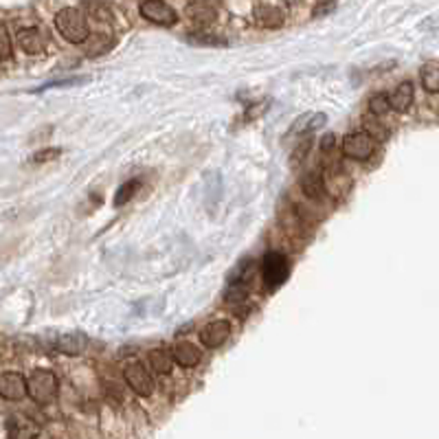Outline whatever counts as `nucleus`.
I'll return each instance as SVG.
<instances>
[{"label":"nucleus","mask_w":439,"mask_h":439,"mask_svg":"<svg viewBox=\"0 0 439 439\" xmlns=\"http://www.w3.org/2000/svg\"><path fill=\"white\" fill-rule=\"evenodd\" d=\"M55 27H58V31L62 33V38L66 42L84 44V40L88 38V22L80 9H73V7L60 9L58 14H55Z\"/></svg>","instance_id":"nucleus-1"},{"label":"nucleus","mask_w":439,"mask_h":439,"mask_svg":"<svg viewBox=\"0 0 439 439\" xmlns=\"http://www.w3.org/2000/svg\"><path fill=\"white\" fill-rule=\"evenodd\" d=\"M27 396L36 404H51L58 396V378L49 369H36L27 378Z\"/></svg>","instance_id":"nucleus-2"},{"label":"nucleus","mask_w":439,"mask_h":439,"mask_svg":"<svg viewBox=\"0 0 439 439\" xmlns=\"http://www.w3.org/2000/svg\"><path fill=\"white\" fill-rule=\"evenodd\" d=\"M290 275V264L281 253H266L262 260V277L266 290H277L286 284Z\"/></svg>","instance_id":"nucleus-3"},{"label":"nucleus","mask_w":439,"mask_h":439,"mask_svg":"<svg viewBox=\"0 0 439 439\" xmlns=\"http://www.w3.org/2000/svg\"><path fill=\"white\" fill-rule=\"evenodd\" d=\"M376 139H371L367 132H354V134H347L341 143V150L347 159L352 161H367L371 159V154L376 152Z\"/></svg>","instance_id":"nucleus-4"},{"label":"nucleus","mask_w":439,"mask_h":439,"mask_svg":"<svg viewBox=\"0 0 439 439\" xmlns=\"http://www.w3.org/2000/svg\"><path fill=\"white\" fill-rule=\"evenodd\" d=\"M141 16L145 20L154 22V25H161V27H172L178 20V14L165 3V0H143Z\"/></svg>","instance_id":"nucleus-5"},{"label":"nucleus","mask_w":439,"mask_h":439,"mask_svg":"<svg viewBox=\"0 0 439 439\" xmlns=\"http://www.w3.org/2000/svg\"><path fill=\"white\" fill-rule=\"evenodd\" d=\"M123 376H126L128 387L134 393H139V396L148 398V396H152V393H154V378H152V374L141 363L128 365L126 371H123Z\"/></svg>","instance_id":"nucleus-6"},{"label":"nucleus","mask_w":439,"mask_h":439,"mask_svg":"<svg viewBox=\"0 0 439 439\" xmlns=\"http://www.w3.org/2000/svg\"><path fill=\"white\" fill-rule=\"evenodd\" d=\"M27 396V378L16 374V371H9V374L0 376V398L5 400H22Z\"/></svg>","instance_id":"nucleus-7"},{"label":"nucleus","mask_w":439,"mask_h":439,"mask_svg":"<svg viewBox=\"0 0 439 439\" xmlns=\"http://www.w3.org/2000/svg\"><path fill=\"white\" fill-rule=\"evenodd\" d=\"M231 336V323L229 321H213L207 328H202L200 332V341L209 350H216V347H222L229 341Z\"/></svg>","instance_id":"nucleus-8"},{"label":"nucleus","mask_w":439,"mask_h":439,"mask_svg":"<svg viewBox=\"0 0 439 439\" xmlns=\"http://www.w3.org/2000/svg\"><path fill=\"white\" fill-rule=\"evenodd\" d=\"M18 44L27 55H42L47 49V36L38 27H27L18 31Z\"/></svg>","instance_id":"nucleus-9"},{"label":"nucleus","mask_w":439,"mask_h":439,"mask_svg":"<svg viewBox=\"0 0 439 439\" xmlns=\"http://www.w3.org/2000/svg\"><path fill=\"white\" fill-rule=\"evenodd\" d=\"M255 20L266 29H277V27L284 25L286 14H284V9H281L279 5L262 3V5L255 7Z\"/></svg>","instance_id":"nucleus-10"},{"label":"nucleus","mask_w":439,"mask_h":439,"mask_svg":"<svg viewBox=\"0 0 439 439\" xmlns=\"http://www.w3.org/2000/svg\"><path fill=\"white\" fill-rule=\"evenodd\" d=\"M7 433L14 439H33L40 435V429L25 415H14L7 424Z\"/></svg>","instance_id":"nucleus-11"},{"label":"nucleus","mask_w":439,"mask_h":439,"mask_svg":"<svg viewBox=\"0 0 439 439\" xmlns=\"http://www.w3.org/2000/svg\"><path fill=\"white\" fill-rule=\"evenodd\" d=\"M86 347H88V339L80 332H77V334H64V336H60V341L55 343V350L66 354V356H80Z\"/></svg>","instance_id":"nucleus-12"},{"label":"nucleus","mask_w":439,"mask_h":439,"mask_svg":"<svg viewBox=\"0 0 439 439\" xmlns=\"http://www.w3.org/2000/svg\"><path fill=\"white\" fill-rule=\"evenodd\" d=\"M172 356H174V360L180 367H196L200 363V358H202V352L198 350L194 343H178L174 347Z\"/></svg>","instance_id":"nucleus-13"},{"label":"nucleus","mask_w":439,"mask_h":439,"mask_svg":"<svg viewBox=\"0 0 439 439\" xmlns=\"http://www.w3.org/2000/svg\"><path fill=\"white\" fill-rule=\"evenodd\" d=\"M413 84L411 82H402L396 90H393V95L389 97V106L396 110V112H407L413 104Z\"/></svg>","instance_id":"nucleus-14"},{"label":"nucleus","mask_w":439,"mask_h":439,"mask_svg":"<svg viewBox=\"0 0 439 439\" xmlns=\"http://www.w3.org/2000/svg\"><path fill=\"white\" fill-rule=\"evenodd\" d=\"M187 16L189 20L198 22V25H209V22L216 20V7L211 3H205V0H200V3H191L187 7Z\"/></svg>","instance_id":"nucleus-15"},{"label":"nucleus","mask_w":439,"mask_h":439,"mask_svg":"<svg viewBox=\"0 0 439 439\" xmlns=\"http://www.w3.org/2000/svg\"><path fill=\"white\" fill-rule=\"evenodd\" d=\"M150 365L156 374L167 376L172 374V367H174V356L170 350H165V347H159V350H152L150 352Z\"/></svg>","instance_id":"nucleus-16"},{"label":"nucleus","mask_w":439,"mask_h":439,"mask_svg":"<svg viewBox=\"0 0 439 439\" xmlns=\"http://www.w3.org/2000/svg\"><path fill=\"white\" fill-rule=\"evenodd\" d=\"M84 44H86V55H90V58H99V55L110 51L112 40L108 36H104V33H97V36H88L84 40Z\"/></svg>","instance_id":"nucleus-17"},{"label":"nucleus","mask_w":439,"mask_h":439,"mask_svg":"<svg viewBox=\"0 0 439 439\" xmlns=\"http://www.w3.org/2000/svg\"><path fill=\"white\" fill-rule=\"evenodd\" d=\"M301 189H303V194H306L308 198H321L323 191H325L323 176L319 172L306 174V178H303V183H301Z\"/></svg>","instance_id":"nucleus-18"},{"label":"nucleus","mask_w":439,"mask_h":439,"mask_svg":"<svg viewBox=\"0 0 439 439\" xmlns=\"http://www.w3.org/2000/svg\"><path fill=\"white\" fill-rule=\"evenodd\" d=\"M422 84L433 95L439 90V66L435 62H429L422 66Z\"/></svg>","instance_id":"nucleus-19"},{"label":"nucleus","mask_w":439,"mask_h":439,"mask_svg":"<svg viewBox=\"0 0 439 439\" xmlns=\"http://www.w3.org/2000/svg\"><path fill=\"white\" fill-rule=\"evenodd\" d=\"M365 132L369 134L371 139H376V141H387L389 139V130L382 126L380 121H376L374 115H371V119L369 117L365 119Z\"/></svg>","instance_id":"nucleus-20"},{"label":"nucleus","mask_w":439,"mask_h":439,"mask_svg":"<svg viewBox=\"0 0 439 439\" xmlns=\"http://www.w3.org/2000/svg\"><path fill=\"white\" fill-rule=\"evenodd\" d=\"M189 42L198 44V47H224V44H227L222 38L211 36V33H191Z\"/></svg>","instance_id":"nucleus-21"},{"label":"nucleus","mask_w":439,"mask_h":439,"mask_svg":"<svg viewBox=\"0 0 439 439\" xmlns=\"http://www.w3.org/2000/svg\"><path fill=\"white\" fill-rule=\"evenodd\" d=\"M141 187V180H130V183L123 185L119 191H117V198H115V205L121 207V205H126L128 200H132V196L137 194Z\"/></svg>","instance_id":"nucleus-22"},{"label":"nucleus","mask_w":439,"mask_h":439,"mask_svg":"<svg viewBox=\"0 0 439 439\" xmlns=\"http://www.w3.org/2000/svg\"><path fill=\"white\" fill-rule=\"evenodd\" d=\"M389 110H391V106H389V97L387 95H376L374 99L369 101V112L374 117H385Z\"/></svg>","instance_id":"nucleus-23"},{"label":"nucleus","mask_w":439,"mask_h":439,"mask_svg":"<svg viewBox=\"0 0 439 439\" xmlns=\"http://www.w3.org/2000/svg\"><path fill=\"white\" fill-rule=\"evenodd\" d=\"M88 80L86 77H69V80H60V82H49V84H44L40 88H36L33 93H42V90H47V88H64V86H80V84H86Z\"/></svg>","instance_id":"nucleus-24"},{"label":"nucleus","mask_w":439,"mask_h":439,"mask_svg":"<svg viewBox=\"0 0 439 439\" xmlns=\"http://www.w3.org/2000/svg\"><path fill=\"white\" fill-rule=\"evenodd\" d=\"M60 154H62V150H58V148H47V150H40V152L33 154L31 161L33 163H49V161L60 159Z\"/></svg>","instance_id":"nucleus-25"},{"label":"nucleus","mask_w":439,"mask_h":439,"mask_svg":"<svg viewBox=\"0 0 439 439\" xmlns=\"http://www.w3.org/2000/svg\"><path fill=\"white\" fill-rule=\"evenodd\" d=\"M11 58V40L7 36L5 27H0V60H9Z\"/></svg>","instance_id":"nucleus-26"},{"label":"nucleus","mask_w":439,"mask_h":439,"mask_svg":"<svg viewBox=\"0 0 439 439\" xmlns=\"http://www.w3.org/2000/svg\"><path fill=\"white\" fill-rule=\"evenodd\" d=\"M334 141H336L334 134H328V137H323V141H321V150H323V152H330V150L334 148Z\"/></svg>","instance_id":"nucleus-27"}]
</instances>
